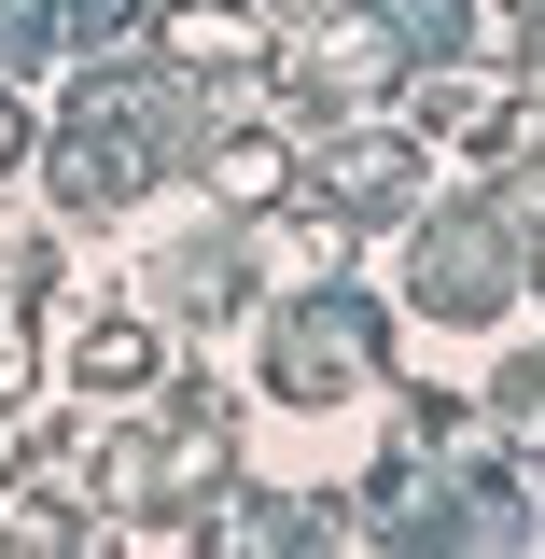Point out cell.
Here are the masks:
<instances>
[{
	"instance_id": "cell-1",
	"label": "cell",
	"mask_w": 545,
	"mask_h": 559,
	"mask_svg": "<svg viewBox=\"0 0 545 559\" xmlns=\"http://www.w3.org/2000/svg\"><path fill=\"white\" fill-rule=\"evenodd\" d=\"M392 378V308L364 280H294V308H266V392L280 406H349Z\"/></svg>"
},
{
	"instance_id": "cell-2",
	"label": "cell",
	"mask_w": 545,
	"mask_h": 559,
	"mask_svg": "<svg viewBox=\"0 0 545 559\" xmlns=\"http://www.w3.org/2000/svg\"><path fill=\"white\" fill-rule=\"evenodd\" d=\"M322 210H349V224H406L419 197H434V140L406 127V112H336V127H308V168H294Z\"/></svg>"
},
{
	"instance_id": "cell-3",
	"label": "cell",
	"mask_w": 545,
	"mask_h": 559,
	"mask_svg": "<svg viewBox=\"0 0 545 559\" xmlns=\"http://www.w3.org/2000/svg\"><path fill=\"white\" fill-rule=\"evenodd\" d=\"M266 57V14L252 0H168V70L182 84H224V70Z\"/></svg>"
},
{
	"instance_id": "cell-4",
	"label": "cell",
	"mask_w": 545,
	"mask_h": 559,
	"mask_svg": "<svg viewBox=\"0 0 545 559\" xmlns=\"http://www.w3.org/2000/svg\"><path fill=\"white\" fill-rule=\"evenodd\" d=\"M154 364H168V322H154V308H98V322H70V378H84V392H140Z\"/></svg>"
},
{
	"instance_id": "cell-5",
	"label": "cell",
	"mask_w": 545,
	"mask_h": 559,
	"mask_svg": "<svg viewBox=\"0 0 545 559\" xmlns=\"http://www.w3.org/2000/svg\"><path fill=\"white\" fill-rule=\"evenodd\" d=\"M489 433H503L518 462H545V349H532V364H503V378H489Z\"/></svg>"
},
{
	"instance_id": "cell-6",
	"label": "cell",
	"mask_w": 545,
	"mask_h": 559,
	"mask_svg": "<svg viewBox=\"0 0 545 559\" xmlns=\"http://www.w3.org/2000/svg\"><path fill=\"white\" fill-rule=\"evenodd\" d=\"M0 168H28V112H14V84H0Z\"/></svg>"
},
{
	"instance_id": "cell-7",
	"label": "cell",
	"mask_w": 545,
	"mask_h": 559,
	"mask_svg": "<svg viewBox=\"0 0 545 559\" xmlns=\"http://www.w3.org/2000/svg\"><path fill=\"white\" fill-rule=\"evenodd\" d=\"M252 14H294V28H322V14H336V0H252Z\"/></svg>"
},
{
	"instance_id": "cell-8",
	"label": "cell",
	"mask_w": 545,
	"mask_h": 559,
	"mask_svg": "<svg viewBox=\"0 0 545 559\" xmlns=\"http://www.w3.org/2000/svg\"><path fill=\"white\" fill-rule=\"evenodd\" d=\"M518 140H532V182H545V112H532V127H518Z\"/></svg>"
}]
</instances>
